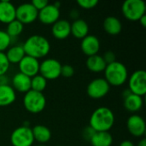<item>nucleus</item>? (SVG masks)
I'll list each match as a JSON object with an SVG mask.
<instances>
[{
  "instance_id": "obj_18",
  "label": "nucleus",
  "mask_w": 146,
  "mask_h": 146,
  "mask_svg": "<svg viewBox=\"0 0 146 146\" xmlns=\"http://www.w3.org/2000/svg\"><path fill=\"white\" fill-rule=\"evenodd\" d=\"M103 27L108 34L115 36L121 32L122 24L117 17L110 15L104 19L103 22Z\"/></svg>"
},
{
  "instance_id": "obj_30",
  "label": "nucleus",
  "mask_w": 146,
  "mask_h": 146,
  "mask_svg": "<svg viewBox=\"0 0 146 146\" xmlns=\"http://www.w3.org/2000/svg\"><path fill=\"white\" fill-rule=\"evenodd\" d=\"M98 3V0H78L77 1V4L85 9H93L94 7L97 6V4Z\"/></svg>"
},
{
  "instance_id": "obj_38",
  "label": "nucleus",
  "mask_w": 146,
  "mask_h": 146,
  "mask_svg": "<svg viewBox=\"0 0 146 146\" xmlns=\"http://www.w3.org/2000/svg\"><path fill=\"white\" fill-rule=\"evenodd\" d=\"M139 22H140V24H141V26L143 27H146V15H144L139 20Z\"/></svg>"
},
{
  "instance_id": "obj_27",
  "label": "nucleus",
  "mask_w": 146,
  "mask_h": 146,
  "mask_svg": "<svg viewBox=\"0 0 146 146\" xmlns=\"http://www.w3.org/2000/svg\"><path fill=\"white\" fill-rule=\"evenodd\" d=\"M47 86V80L39 74L31 78V90L43 92Z\"/></svg>"
},
{
  "instance_id": "obj_35",
  "label": "nucleus",
  "mask_w": 146,
  "mask_h": 146,
  "mask_svg": "<svg viewBox=\"0 0 146 146\" xmlns=\"http://www.w3.org/2000/svg\"><path fill=\"white\" fill-rule=\"evenodd\" d=\"M79 16H80V11L77 9H73L70 10V12H69V17L72 20L75 21V20L79 19Z\"/></svg>"
},
{
  "instance_id": "obj_6",
  "label": "nucleus",
  "mask_w": 146,
  "mask_h": 146,
  "mask_svg": "<svg viewBox=\"0 0 146 146\" xmlns=\"http://www.w3.org/2000/svg\"><path fill=\"white\" fill-rule=\"evenodd\" d=\"M128 89L135 95L143 97L146 93V72L144 69L134 71L128 76Z\"/></svg>"
},
{
  "instance_id": "obj_23",
  "label": "nucleus",
  "mask_w": 146,
  "mask_h": 146,
  "mask_svg": "<svg viewBox=\"0 0 146 146\" xmlns=\"http://www.w3.org/2000/svg\"><path fill=\"white\" fill-rule=\"evenodd\" d=\"M86 64L87 68L93 73L103 72V71H104V69L107 66L103 56H99L98 54L94 55V56H88L86 59Z\"/></svg>"
},
{
  "instance_id": "obj_31",
  "label": "nucleus",
  "mask_w": 146,
  "mask_h": 146,
  "mask_svg": "<svg viewBox=\"0 0 146 146\" xmlns=\"http://www.w3.org/2000/svg\"><path fill=\"white\" fill-rule=\"evenodd\" d=\"M74 74V68L68 64L62 65L61 68V76L65 78H71Z\"/></svg>"
},
{
  "instance_id": "obj_33",
  "label": "nucleus",
  "mask_w": 146,
  "mask_h": 146,
  "mask_svg": "<svg viewBox=\"0 0 146 146\" xmlns=\"http://www.w3.org/2000/svg\"><path fill=\"white\" fill-rule=\"evenodd\" d=\"M95 133H96V132H95L90 126H88V127H85V128L83 129V131H82V137H83L86 140L90 141L91 139L92 138V136L94 135Z\"/></svg>"
},
{
  "instance_id": "obj_3",
  "label": "nucleus",
  "mask_w": 146,
  "mask_h": 146,
  "mask_svg": "<svg viewBox=\"0 0 146 146\" xmlns=\"http://www.w3.org/2000/svg\"><path fill=\"white\" fill-rule=\"evenodd\" d=\"M104 72V79L110 86H121L128 79V71L126 65L118 61L108 64Z\"/></svg>"
},
{
  "instance_id": "obj_40",
  "label": "nucleus",
  "mask_w": 146,
  "mask_h": 146,
  "mask_svg": "<svg viewBox=\"0 0 146 146\" xmlns=\"http://www.w3.org/2000/svg\"><path fill=\"white\" fill-rule=\"evenodd\" d=\"M137 146H146V139L145 138H143L142 139H140L138 143Z\"/></svg>"
},
{
  "instance_id": "obj_14",
  "label": "nucleus",
  "mask_w": 146,
  "mask_h": 146,
  "mask_svg": "<svg viewBox=\"0 0 146 146\" xmlns=\"http://www.w3.org/2000/svg\"><path fill=\"white\" fill-rule=\"evenodd\" d=\"M80 49L82 52L87 56L97 55L100 50L99 38L92 34H88L81 39Z\"/></svg>"
},
{
  "instance_id": "obj_37",
  "label": "nucleus",
  "mask_w": 146,
  "mask_h": 146,
  "mask_svg": "<svg viewBox=\"0 0 146 146\" xmlns=\"http://www.w3.org/2000/svg\"><path fill=\"white\" fill-rule=\"evenodd\" d=\"M119 146H135L131 140H123Z\"/></svg>"
},
{
  "instance_id": "obj_13",
  "label": "nucleus",
  "mask_w": 146,
  "mask_h": 146,
  "mask_svg": "<svg viewBox=\"0 0 146 146\" xmlns=\"http://www.w3.org/2000/svg\"><path fill=\"white\" fill-rule=\"evenodd\" d=\"M39 64L40 62L38 59L26 55L18 63V67L20 73L33 78V76L38 74Z\"/></svg>"
},
{
  "instance_id": "obj_7",
  "label": "nucleus",
  "mask_w": 146,
  "mask_h": 146,
  "mask_svg": "<svg viewBox=\"0 0 146 146\" xmlns=\"http://www.w3.org/2000/svg\"><path fill=\"white\" fill-rule=\"evenodd\" d=\"M61 62L55 58L44 59L39 64L38 74L46 80H56L61 76Z\"/></svg>"
},
{
  "instance_id": "obj_32",
  "label": "nucleus",
  "mask_w": 146,
  "mask_h": 146,
  "mask_svg": "<svg viewBox=\"0 0 146 146\" xmlns=\"http://www.w3.org/2000/svg\"><path fill=\"white\" fill-rule=\"evenodd\" d=\"M103 56V58H104V62H106L107 65H108V64H110V63H112V62H114L116 61L115 54L112 50H108V51H106V52L104 54V56Z\"/></svg>"
},
{
  "instance_id": "obj_2",
  "label": "nucleus",
  "mask_w": 146,
  "mask_h": 146,
  "mask_svg": "<svg viewBox=\"0 0 146 146\" xmlns=\"http://www.w3.org/2000/svg\"><path fill=\"white\" fill-rule=\"evenodd\" d=\"M115 120V115L110 108L99 107L92 112L89 126L95 132H109L113 127Z\"/></svg>"
},
{
  "instance_id": "obj_10",
  "label": "nucleus",
  "mask_w": 146,
  "mask_h": 146,
  "mask_svg": "<svg viewBox=\"0 0 146 146\" xmlns=\"http://www.w3.org/2000/svg\"><path fill=\"white\" fill-rule=\"evenodd\" d=\"M110 86L104 78H97L92 80L87 86V95L93 99L104 98L110 92Z\"/></svg>"
},
{
  "instance_id": "obj_36",
  "label": "nucleus",
  "mask_w": 146,
  "mask_h": 146,
  "mask_svg": "<svg viewBox=\"0 0 146 146\" xmlns=\"http://www.w3.org/2000/svg\"><path fill=\"white\" fill-rule=\"evenodd\" d=\"M9 85V79L6 75H0V86Z\"/></svg>"
},
{
  "instance_id": "obj_15",
  "label": "nucleus",
  "mask_w": 146,
  "mask_h": 146,
  "mask_svg": "<svg viewBox=\"0 0 146 146\" xmlns=\"http://www.w3.org/2000/svg\"><path fill=\"white\" fill-rule=\"evenodd\" d=\"M51 33L56 39H65L71 34V23L68 20L59 19L52 25Z\"/></svg>"
},
{
  "instance_id": "obj_5",
  "label": "nucleus",
  "mask_w": 146,
  "mask_h": 146,
  "mask_svg": "<svg viewBox=\"0 0 146 146\" xmlns=\"http://www.w3.org/2000/svg\"><path fill=\"white\" fill-rule=\"evenodd\" d=\"M145 3L143 0H126L121 6L124 17L132 21H139L145 15Z\"/></svg>"
},
{
  "instance_id": "obj_28",
  "label": "nucleus",
  "mask_w": 146,
  "mask_h": 146,
  "mask_svg": "<svg viewBox=\"0 0 146 146\" xmlns=\"http://www.w3.org/2000/svg\"><path fill=\"white\" fill-rule=\"evenodd\" d=\"M11 38L7 34L5 31L0 30V52H3L8 50L9 45L11 44Z\"/></svg>"
},
{
  "instance_id": "obj_20",
  "label": "nucleus",
  "mask_w": 146,
  "mask_h": 146,
  "mask_svg": "<svg viewBox=\"0 0 146 146\" xmlns=\"http://www.w3.org/2000/svg\"><path fill=\"white\" fill-rule=\"evenodd\" d=\"M16 99V93L9 85L0 86V107H5L12 104Z\"/></svg>"
},
{
  "instance_id": "obj_34",
  "label": "nucleus",
  "mask_w": 146,
  "mask_h": 146,
  "mask_svg": "<svg viewBox=\"0 0 146 146\" xmlns=\"http://www.w3.org/2000/svg\"><path fill=\"white\" fill-rule=\"evenodd\" d=\"M31 3L34 6V8L38 11H39L40 9L44 8L49 3V2L47 0H33L31 2Z\"/></svg>"
},
{
  "instance_id": "obj_17",
  "label": "nucleus",
  "mask_w": 146,
  "mask_h": 146,
  "mask_svg": "<svg viewBox=\"0 0 146 146\" xmlns=\"http://www.w3.org/2000/svg\"><path fill=\"white\" fill-rule=\"evenodd\" d=\"M12 87L15 91L26 93L31 90V78L20 72L16 73L12 78Z\"/></svg>"
},
{
  "instance_id": "obj_29",
  "label": "nucleus",
  "mask_w": 146,
  "mask_h": 146,
  "mask_svg": "<svg viewBox=\"0 0 146 146\" xmlns=\"http://www.w3.org/2000/svg\"><path fill=\"white\" fill-rule=\"evenodd\" d=\"M10 63L9 62L4 52H0V75H5L9 71Z\"/></svg>"
},
{
  "instance_id": "obj_19",
  "label": "nucleus",
  "mask_w": 146,
  "mask_h": 146,
  "mask_svg": "<svg viewBox=\"0 0 146 146\" xmlns=\"http://www.w3.org/2000/svg\"><path fill=\"white\" fill-rule=\"evenodd\" d=\"M71 34L76 38L82 39L89 34V26L83 19H77L71 24Z\"/></svg>"
},
{
  "instance_id": "obj_12",
  "label": "nucleus",
  "mask_w": 146,
  "mask_h": 146,
  "mask_svg": "<svg viewBox=\"0 0 146 146\" xmlns=\"http://www.w3.org/2000/svg\"><path fill=\"white\" fill-rule=\"evenodd\" d=\"M38 19L44 25H53L60 19V9L53 3H48L38 11Z\"/></svg>"
},
{
  "instance_id": "obj_9",
  "label": "nucleus",
  "mask_w": 146,
  "mask_h": 146,
  "mask_svg": "<svg viewBox=\"0 0 146 146\" xmlns=\"http://www.w3.org/2000/svg\"><path fill=\"white\" fill-rule=\"evenodd\" d=\"M38 11L31 3H24L16 7L15 19L23 25L34 22L38 19Z\"/></svg>"
},
{
  "instance_id": "obj_24",
  "label": "nucleus",
  "mask_w": 146,
  "mask_h": 146,
  "mask_svg": "<svg viewBox=\"0 0 146 146\" xmlns=\"http://www.w3.org/2000/svg\"><path fill=\"white\" fill-rule=\"evenodd\" d=\"M5 55L10 64H18L21 60L26 56L22 45L20 44H15L9 47Z\"/></svg>"
},
{
  "instance_id": "obj_1",
  "label": "nucleus",
  "mask_w": 146,
  "mask_h": 146,
  "mask_svg": "<svg viewBox=\"0 0 146 146\" xmlns=\"http://www.w3.org/2000/svg\"><path fill=\"white\" fill-rule=\"evenodd\" d=\"M25 54L36 59L46 56L50 50V41L44 36L33 34L27 38L22 44Z\"/></svg>"
},
{
  "instance_id": "obj_25",
  "label": "nucleus",
  "mask_w": 146,
  "mask_h": 146,
  "mask_svg": "<svg viewBox=\"0 0 146 146\" xmlns=\"http://www.w3.org/2000/svg\"><path fill=\"white\" fill-rule=\"evenodd\" d=\"M89 142L92 146H111L113 137L110 132H96Z\"/></svg>"
},
{
  "instance_id": "obj_39",
  "label": "nucleus",
  "mask_w": 146,
  "mask_h": 146,
  "mask_svg": "<svg viewBox=\"0 0 146 146\" xmlns=\"http://www.w3.org/2000/svg\"><path fill=\"white\" fill-rule=\"evenodd\" d=\"M131 93H132V92H131L129 91V89H128V88H127V90H125V91H124V92H122V97H123V99H124L125 98H127V96H129V95H130Z\"/></svg>"
},
{
  "instance_id": "obj_21",
  "label": "nucleus",
  "mask_w": 146,
  "mask_h": 146,
  "mask_svg": "<svg viewBox=\"0 0 146 146\" xmlns=\"http://www.w3.org/2000/svg\"><path fill=\"white\" fill-rule=\"evenodd\" d=\"M34 141L44 145L51 139V132L49 127L44 125H36L32 128Z\"/></svg>"
},
{
  "instance_id": "obj_4",
  "label": "nucleus",
  "mask_w": 146,
  "mask_h": 146,
  "mask_svg": "<svg viewBox=\"0 0 146 146\" xmlns=\"http://www.w3.org/2000/svg\"><path fill=\"white\" fill-rule=\"evenodd\" d=\"M23 105L27 111L32 114H38L44 110L46 98L43 92L30 90L26 92L23 97Z\"/></svg>"
},
{
  "instance_id": "obj_16",
  "label": "nucleus",
  "mask_w": 146,
  "mask_h": 146,
  "mask_svg": "<svg viewBox=\"0 0 146 146\" xmlns=\"http://www.w3.org/2000/svg\"><path fill=\"white\" fill-rule=\"evenodd\" d=\"M16 7L8 0L0 1V22L9 24L15 20Z\"/></svg>"
},
{
  "instance_id": "obj_22",
  "label": "nucleus",
  "mask_w": 146,
  "mask_h": 146,
  "mask_svg": "<svg viewBox=\"0 0 146 146\" xmlns=\"http://www.w3.org/2000/svg\"><path fill=\"white\" fill-rule=\"evenodd\" d=\"M123 104L127 110L132 113H136L139 111L143 107L144 104L143 97L131 93L129 96L124 98Z\"/></svg>"
},
{
  "instance_id": "obj_11",
  "label": "nucleus",
  "mask_w": 146,
  "mask_h": 146,
  "mask_svg": "<svg viewBox=\"0 0 146 146\" xmlns=\"http://www.w3.org/2000/svg\"><path fill=\"white\" fill-rule=\"evenodd\" d=\"M127 127L131 135L136 138L143 137L145 134L146 126L144 118L139 115H132L127 121Z\"/></svg>"
},
{
  "instance_id": "obj_41",
  "label": "nucleus",
  "mask_w": 146,
  "mask_h": 146,
  "mask_svg": "<svg viewBox=\"0 0 146 146\" xmlns=\"http://www.w3.org/2000/svg\"><path fill=\"white\" fill-rule=\"evenodd\" d=\"M53 4H54L56 8L60 9V6H61V3H60V2H56V3H54Z\"/></svg>"
},
{
  "instance_id": "obj_42",
  "label": "nucleus",
  "mask_w": 146,
  "mask_h": 146,
  "mask_svg": "<svg viewBox=\"0 0 146 146\" xmlns=\"http://www.w3.org/2000/svg\"><path fill=\"white\" fill-rule=\"evenodd\" d=\"M37 146H47V145H37Z\"/></svg>"
},
{
  "instance_id": "obj_8",
  "label": "nucleus",
  "mask_w": 146,
  "mask_h": 146,
  "mask_svg": "<svg viewBox=\"0 0 146 146\" xmlns=\"http://www.w3.org/2000/svg\"><path fill=\"white\" fill-rule=\"evenodd\" d=\"M34 142L31 127H19L10 135V143L13 146H32Z\"/></svg>"
},
{
  "instance_id": "obj_26",
  "label": "nucleus",
  "mask_w": 146,
  "mask_h": 146,
  "mask_svg": "<svg viewBox=\"0 0 146 146\" xmlns=\"http://www.w3.org/2000/svg\"><path fill=\"white\" fill-rule=\"evenodd\" d=\"M23 29H24V25L15 19L13 21L9 22V24H7V28L5 32L12 39L14 38L18 37L23 32Z\"/></svg>"
}]
</instances>
